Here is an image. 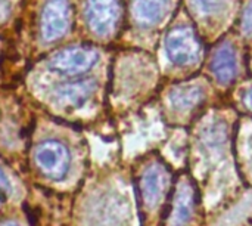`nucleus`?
<instances>
[{"label":"nucleus","mask_w":252,"mask_h":226,"mask_svg":"<svg viewBox=\"0 0 252 226\" xmlns=\"http://www.w3.org/2000/svg\"><path fill=\"white\" fill-rule=\"evenodd\" d=\"M165 50L168 59L176 65L196 62L201 53V40L190 27H176L165 36Z\"/></svg>","instance_id":"nucleus-1"},{"label":"nucleus","mask_w":252,"mask_h":226,"mask_svg":"<svg viewBox=\"0 0 252 226\" xmlns=\"http://www.w3.org/2000/svg\"><path fill=\"white\" fill-rule=\"evenodd\" d=\"M99 61V52L92 46H74L52 56L49 67L63 75H80L87 73Z\"/></svg>","instance_id":"nucleus-2"},{"label":"nucleus","mask_w":252,"mask_h":226,"mask_svg":"<svg viewBox=\"0 0 252 226\" xmlns=\"http://www.w3.org/2000/svg\"><path fill=\"white\" fill-rule=\"evenodd\" d=\"M35 161L40 170L53 181L65 179L69 170V151L59 141H44L35 150Z\"/></svg>","instance_id":"nucleus-3"},{"label":"nucleus","mask_w":252,"mask_h":226,"mask_svg":"<svg viewBox=\"0 0 252 226\" xmlns=\"http://www.w3.org/2000/svg\"><path fill=\"white\" fill-rule=\"evenodd\" d=\"M71 6L66 0H49L40 15V33L44 41H55L69 28Z\"/></svg>","instance_id":"nucleus-4"},{"label":"nucleus","mask_w":252,"mask_h":226,"mask_svg":"<svg viewBox=\"0 0 252 226\" xmlns=\"http://www.w3.org/2000/svg\"><path fill=\"white\" fill-rule=\"evenodd\" d=\"M121 18V6L118 0H87L86 19L93 33L97 36L111 34Z\"/></svg>","instance_id":"nucleus-5"},{"label":"nucleus","mask_w":252,"mask_h":226,"mask_svg":"<svg viewBox=\"0 0 252 226\" xmlns=\"http://www.w3.org/2000/svg\"><path fill=\"white\" fill-rule=\"evenodd\" d=\"M211 71L214 77L221 84H229L235 80L238 74V59L236 52L232 44H221L211 58Z\"/></svg>","instance_id":"nucleus-6"},{"label":"nucleus","mask_w":252,"mask_h":226,"mask_svg":"<svg viewBox=\"0 0 252 226\" xmlns=\"http://www.w3.org/2000/svg\"><path fill=\"white\" fill-rule=\"evenodd\" d=\"M170 0H133L131 13L134 21L142 27L158 24L168 12Z\"/></svg>","instance_id":"nucleus-7"},{"label":"nucleus","mask_w":252,"mask_h":226,"mask_svg":"<svg viewBox=\"0 0 252 226\" xmlns=\"http://www.w3.org/2000/svg\"><path fill=\"white\" fill-rule=\"evenodd\" d=\"M94 81L92 80H80L62 84L56 89V96L63 105L80 107L83 105L94 92Z\"/></svg>","instance_id":"nucleus-8"},{"label":"nucleus","mask_w":252,"mask_h":226,"mask_svg":"<svg viewBox=\"0 0 252 226\" xmlns=\"http://www.w3.org/2000/svg\"><path fill=\"white\" fill-rule=\"evenodd\" d=\"M165 188V175L164 172L154 166L149 167L142 179V192H143V198L149 206H155L161 195L162 191Z\"/></svg>","instance_id":"nucleus-9"},{"label":"nucleus","mask_w":252,"mask_h":226,"mask_svg":"<svg viewBox=\"0 0 252 226\" xmlns=\"http://www.w3.org/2000/svg\"><path fill=\"white\" fill-rule=\"evenodd\" d=\"M193 192L189 187H183L179 189L176 201H174V212H173V226H186L193 213Z\"/></svg>","instance_id":"nucleus-10"},{"label":"nucleus","mask_w":252,"mask_h":226,"mask_svg":"<svg viewBox=\"0 0 252 226\" xmlns=\"http://www.w3.org/2000/svg\"><path fill=\"white\" fill-rule=\"evenodd\" d=\"M202 99H204V90L199 86H182L170 93V102L179 111H185L192 107H196Z\"/></svg>","instance_id":"nucleus-11"},{"label":"nucleus","mask_w":252,"mask_h":226,"mask_svg":"<svg viewBox=\"0 0 252 226\" xmlns=\"http://www.w3.org/2000/svg\"><path fill=\"white\" fill-rule=\"evenodd\" d=\"M226 1L227 0H195V4L201 9V12L213 15L221 10L226 6Z\"/></svg>","instance_id":"nucleus-12"},{"label":"nucleus","mask_w":252,"mask_h":226,"mask_svg":"<svg viewBox=\"0 0 252 226\" xmlns=\"http://www.w3.org/2000/svg\"><path fill=\"white\" fill-rule=\"evenodd\" d=\"M242 28L245 33H252V0L248 3V6L244 10L242 16Z\"/></svg>","instance_id":"nucleus-13"},{"label":"nucleus","mask_w":252,"mask_h":226,"mask_svg":"<svg viewBox=\"0 0 252 226\" xmlns=\"http://www.w3.org/2000/svg\"><path fill=\"white\" fill-rule=\"evenodd\" d=\"M0 192H4V194H9L10 192V184H9V179L6 178L4 172L0 169Z\"/></svg>","instance_id":"nucleus-14"},{"label":"nucleus","mask_w":252,"mask_h":226,"mask_svg":"<svg viewBox=\"0 0 252 226\" xmlns=\"http://www.w3.org/2000/svg\"><path fill=\"white\" fill-rule=\"evenodd\" d=\"M245 101H247V104L250 105V107H252V89L247 93V96H245Z\"/></svg>","instance_id":"nucleus-15"},{"label":"nucleus","mask_w":252,"mask_h":226,"mask_svg":"<svg viewBox=\"0 0 252 226\" xmlns=\"http://www.w3.org/2000/svg\"><path fill=\"white\" fill-rule=\"evenodd\" d=\"M1 226H18L15 222H6V224H3Z\"/></svg>","instance_id":"nucleus-16"}]
</instances>
